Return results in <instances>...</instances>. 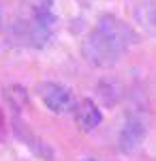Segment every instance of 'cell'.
Returning a JSON list of instances; mask_svg holds the SVG:
<instances>
[{
	"instance_id": "277c9868",
	"label": "cell",
	"mask_w": 156,
	"mask_h": 161,
	"mask_svg": "<svg viewBox=\"0 0 156 161\" xmlns=\"http://www.w3.org/2000/svg\"><path fill=\"white\" fill-rule=\"evenodd\" d=\"M39 97L45 103V108L51 110L54 114H64L75 108V99L73 92L66 86H62L58 82H47L39 86Z\"/></svg>"
},
{
	"instance_id": "ba28073f",
	"label": "cell",
	"mask_w": 156,
	"mask_h": 161,
	"mask_svg": "<svg viewBox=\"0 0 156 161\" xmlns=\"http://www.w3.org/2000/svg\"><path fill=\"white\" fill-rule=\"evenodd\" d=\"M84 161H98V159H94V157H88V159H84Z\"/></svg>"
},
{
	"instance_id": "7a4b0ae2",
	"label": "cell",
	"mask_w": 156,
	"mask_h": 161,
	"mask_svg": "<svg viewBox=\"0 0 156 161\" xmlns=\"http://www.w3.org/2000/svg\"><path fill=\"white\" fill-rule=\"evenodd\" d=\"M22 15L15 22V32L19 43L43 47L51 37L56 24L54 0H19Z\"/></svg>"
},
{
	"instance_id": "3957f363",
	"label": "cell",
	"mask_w": 156,
	"mask_h": 161,
	"mask_svg": "<svg viewBox=\"0 0 156 161\" xmlns=\"http://www.w3.org/2000/svg\"><path fill=\"white\" fill-rule=\"evenodd\" d=\"M145 133H148V127H145V120L139 116V114H126L124 118V125L118 131V150L124 153V155H133L141 148L145 140Z\"/></svg>"
},
{
	"instance_id": "5b68a950",
	"label": "cell",
	"mask_w": 156,
	"mask_h": 161,
	"mask_svg": "<svg viewBox=\"0 0 156 161\" xmlns=\"http://www.w3.org/2000/svg\"><path fill=\"white\" fill-rule=\"evenodd\" d=\"M73 112H75V123L81 131H94L103 120V114L92 99H81L79 103H75Z\"/></svg>"
},
{
	"instance_id": "52a82bcc",
	"label": "cell",
	"mask_w": 156,
	"mask_h": 161,
	"mask_svg": "<svg viewBox=\"0 0 156 161\" xmlns=\"http://www.w3.org/2000/svg\"><path fill=\"white\" fill-rule=\"evenodd\" d=\"M0 131H2V112H0Z\"/></svg>"
},
{
	"instance_id": "8992f818",
	"label": "cell",
	"mask_w": 156,
	"mask_h": 161,
	"mask_svg": "<svg viewBox=\"0 0 156 161\" xmlns=\"http://www.w3.org/2000/svg\"><path fill=\"white\" fill-rule=\"evenodd\" d=\"M135 22L148 35L156 37V0H141L135 7Z\"/></svg>"
},
{
	"instance_id": "9c48e42d",
	"label": "cell",
	"mask_w": 156,
	"mask_h": 161,
	"mask_svg": "<svg viewBox=\"0 0 156 161\" xmlns=\"http://www.w3.org/2000/svg\"><path fill=\"white\" fill-rule=\"evenodd\" d=\"M0 26H2V7H0Z\"/></svg>"
},
{
	"instance_id": "6da1fadb",
	"label": "cell",
	"mask_w": 156,
	"mask_h": 161,
	"mask_svg": "<svg viewBox=\"0 0 156 161\" xmlns=\"http://www.w3.org/2000/svg\"><path fill=\"white\" fill-rule=\"evenodd\" d=\"M137 41L139 37L131 24L105 13L81 41V56L96 69H111L133 45H137Z\"/></svg>"
}]
</instances>
